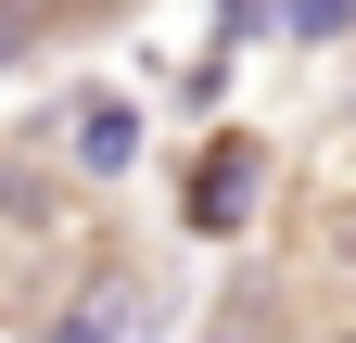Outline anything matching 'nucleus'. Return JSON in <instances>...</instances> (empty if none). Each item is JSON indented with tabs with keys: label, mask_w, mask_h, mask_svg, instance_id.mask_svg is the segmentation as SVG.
Segmentation results:
<instances>
[{
	"label": "nucleus",
	"mask_w": 356,
	"mask_h": 343,
	"mask_svg": "<svg viewBox=\"0 0 356 343\" xmlns=\"http://www.w3.org/2000/svg\"><path fill=\"white\" fill-rule=\"evenodd\" d=\"M280 38H293V51H343V38H356V0H280Z\"/></svg>",
	"instance_id": "obj_3"
},
{
	"label": "nucleus",
	"mask_w": 356,
	"mask_h": 343,
	"mask_svg": "<svg viewBox=\"0 0 356 343\" xmlns=\"http://www.w3.org/2000/svg\"><path fill=\"white\" fill-rule=\"evenodd\" d=\"M51 343H127V306H64Z\"/></svg>",
	"instance_id": "obj_4"
},
{
	"label": "nucleus",
	"mask_w": 356,
	"mask_h": 343,
	"mask_svg": "<svg viewBox=\"0 0 356 343\" xmlns=\"http://www.w3.org/2000/svg\"><path fill=\"white\" fill-rule=\"evenodd\" d=\"M13 51H26V38H13V13H0V64H13Z\"/></svg>",
	"instance_id": "obj_6"
},
{
	"label": "nucleus",
	"mask_w": 356,
	"mask_h": 343,
	"mask_svg": "<svg viewBox=\"0 0 356 343\" xmlns=\"http://www.w3.org/2000/svg\"><path fill=\"white\" fill-rule=\"evenodd\" d=\"M267 26H280V0H216V38H229V51H254Z\"/></svg>",
	"instance_id": "obj_5"
},
{
	"label": "nucleus",
	"mask_w": 356,
	"mask_h": 343,
	"mask_svg": "<svg viewBox=\"0 0 356 343\" xmlns=\"http://www.w3.org/2000/svg\"><path fill=\"white\" fill-rule=\"evenodd\" d=\"M254 191H267V140H254V127H216L204 165H191V203H178V217H191L204 242H242V229H254Z\"/></svg>",
	"instance_id": "obj_1"
},
{
	"label": "nucleus",
	"mask_w": 356,
	"mask_h": 343,
	"mask_svg": "<svg viewBox=\"0 0 356 343\" xmlns=\"http://www.w3.org/2000/svg\"><path fill=\"white\" fill-rule=\"evenodd\" d=\"M64 153H76V178H127V165H140V102L127 90H76Z\"/></svg>",
	"instance_id": "obj_2"
}]
</instances>
